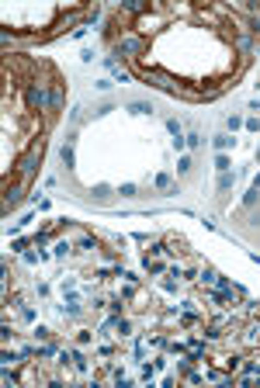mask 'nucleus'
<instances>
[{
	"instance_id": "f257e3e1",
	"label": "nucleus",
	"mask_w": 260,
	"mask_h": 388,
	"mask_svg": "<svg viewBox=\"0 0 260 388\" xmlns=\"http://www.w3.org/2000/svg\"><path fill=\"white\" fill-rule=\"evenodd\" d=\"M136 76L146 80L149 87H160V90H167V94H173V97H184V87H187L180 76H173L167 69H156V66H146V62H136Z\"/></svg>"
},
{
	"instance_id": "f03ea898",
	"label": "nucleus",
	"mask_w": 260,
	"mask_h": 388,
	"mask_svg": "<svg viewBox=\"0 0 260 388\" xmlns=\"http://www.w3.org/2000/svg\"><path fill=\"white\" fill-rule=\"evenodd\" d=\"M146 49H149V38H143L139 31H125L115 45H111V56H115V59L121 56V59L139 62V59H146Z\"/></svg>"
},
{
	"instance_id": "7ed1b4c3",
	"label": "nucleus",
	"mask_w": 260,
	"mask_h": 388,
	"mask_svg": "<svg viewBox=\"0 0 260 388\" xmlns=\"http://www.w3.org/2000/svg\"><path fill=\"white\" fill-rule=\"evenodd\" d=\"M49 108H52V87H42L38 80H31L28 87H25V115H49Z\"/></svg>"
},
{
	"instance_id": "20e7f679",
	"label": "nucleus",
	"mask_w": 260,
	"mask_h": 388,
	"mask_svg": "<svg viewBox=\"0 0 260 388\" xmlns=\"http://www.w3.org/2000/svg\"><path fill=\"white\" fill-rule=\"evenodd\" d=\"M38 156H31V152H18L14 156V163H11V174H7V180L14 177V180H21V184H28L31 187V180L38 177Z\"/></svg>"
},
{
	"instance_id": "39448f33",
	"label": "nucleus",
	"mask_w": 260,
	"mask_h": 388,
	"mask_svg": "<svg viewBox=\"0 0 260 388\" xmlns=\"http://www.w3.org/2000/svg\"><path fill=\"white\" fill-rule=\"evenodd\" d=\"M25 194H28V184H21V180H7L4 184V215H11L14 208H21V201H25Z\"/></svg>"
},
{
	"instance_id": "423d86ee",
	"label": "nucleus",
	"mask_w": 260,
	"mask_h": 388,
	"mask_svg": "<svg viewBox=\"0 0 260 388\" xmlns=\"http://www.w3.org/2000/svg\"><path fill=\"white\" fill-rule=\"evenodd\" d=\"M163 243H167V250H170L173 257H187V253H191V250H187V239H184V236H173V232H167V236H163Z\"/></svg>"
},
{
	"instance_id": "0eeeda50",
	"label": "nucleus",
	"mask_w": 260,
	"mask_h": 388,
	"mask_svg": "<svg viewBox=\"0 0 260 388\" xmlns=\"http://www.w3.org/2000/svg\"><path fill=\"white\" fill-rule=\"evenodd\" d=\"M66 108V84L59 80V84H52V108H49V115H59Z\"/></svg>"
},
{
	"instance_id": "6e6552de",
	"label": "nucleus",
	"mask_w": 260,
	"mask_h": 388,
	"mask_svg": "<svg viewBox=\"0 0 260 388\" xmlns=\"http://www.w3.org/2000/svg\"><path fill=\"white\" fill-rule=\"evenodd\" d=\"M132 333H136V323H132L128 316H118V319H115V336H118V340H128Z\"/></svg>"
},
{
	"instance_id": "1a4fd4ad",
	"label": "nucleus",
	"mask_w": 260,
	"mask_h": 388,
	"mask_svg": "<svg viewBox=\"0 0 260 388\" xmlns=\"http://www.w3.org/2000/svg\"><path fill=\"white\" fill-rule=\"evenodd\" d=\"M101 21V7L94 4V7H87L84 11V21H80V28H90V25H97Z\"/></svg>"
},
{
	"instance_id": "9d476101",
	"label": "nucleus",
	"mask_w": 260,
	"mask_h": 388,
	"mask_svg": "<svg viewBox=\"0 0 260 388\" xmlns=\"http://www.w3.org/2000/svg\"><path fill=\"white\" fill-rule=\"evenodd\" d=\"M167 354H173V357H180V354H187V340H167Z\"/></svg>"
},
{
	"instance_id": "9b49d317",
	"label": "nucleus",
	"mask_w": 260,
	"mask_h": 388,
	"mask_svg": "<svg viewBox=\"0 0 260 388\" xmlns=\"http://www.w3.org/2000/svg\"><path fill=\"white\" fill-rule=\"evenodd\" d=\"M0 364H4V367H14V364H25V360H21V354H14L11 347H4V354H0Z\"/></svg>"
},
{
	"instance_id": "f8f14e48",
	"label": "nucleus",
	"mask_w": 260,
	"mask_h": 388,
	"mask_svg": "<svg viewBox=\"0 0 260 388\" xmlns=\"http://www.w3.org/2000/svg\"><path fill=\"white\" fill-rule=\"evenodd\" d=\"M232 142H236V139H232L229 132H222V135H215V139H212V146H215V149H219V152H226V149H229V146H232Z\"/></svg>"
},
{
	"instance_id": "ddd939ff",
	"label": "nucleus",
	"mask_w": 260,
	"mask_h": 388,
	"mask_svg": "<svg viewBox=\"0 0 260 388\" xmlns=\"http://www.w3.org/2000/svg\"><path fill=\"white\" fill-rule=\"evenodd\" d=\"M232 184H236V174H229V170H226V174H219V191H222V194L232 191Z\"/></svg>"
},
{
	"instance_id": "4468645a",
	"label": "nucleus",
	"mask_w": 260,
	"mask_h": 388,
	"mask_svg": "<svg viewBox=\"0 0 260 388\" xmlns=\"http://www.w3.org/2000/svg\"><path fill=\"white\" fill-rule=\"evenodd\" d=\"M128 111H132V115H153V104H146V101H132Z\"/></svg>"
},
{
	"instance_id": "2eb2a0df",
	"label": "nucleus",
	"mask_w": 260,
	"mask_h": 388,
	"mask_svg": "<svg viewBox=\"0 0 260 388\" xmlns=\"http://www.w3.org/2000/svg\"><path fill=\"white\" fill-rule=\"evenodd\" d=\"M0 336H4V347H11V343L18 340V333H14V326H11V323H4V326H0Z\"/></svg>"
},
{
	"instance_id": "dca6fc26",
	"label": "nucleus",
	"mask_w": 260,
	"mask_h": 388,
	"mask_svg": "<svg viewBox=\"0 0 260 388\" xmlns=\"http://www.w3.org/2000/svg\"><path fill=\"white\" fill-rule=\"evenodd\" d=\"M31 336H35V343H38V340H42V343H49V340H52L56 333H52L49 326H35V333H31Z\"/></svg>"
},
{
	"instance_id": "f3484780",
	"label": "nucleus",
	"mask_w": 260,
	"mask_h": 388,
	"mask_svg": "<svg viewBox=\"0 0 260 388\" xmlns=\"http://www.w3.org/2000/svg\"><path fill=\"white\" fill-rule=\"evenodd\" d=\"M153 184H156V191H170V187H173V177H170V174H156Z\"/></svg>"
},
{
	"instance_id": "a211bd4d",
	"label": "nucleus",
	"mask_w": 260,
	"mask_h": 388,
	"mask_svg": "<svg viewBox=\"0 0 260 388\" xmlns=\"http://www.w3.org/2000/svg\"><path fill=\"white\" fill-rule=\"evenodd\" d=\"M257 198H260V191L253 187V184H250V191L243 194V208H253V205H257Z\"/></svg>"
},
{
	"instance_id": "6ab92c4d",
	"label": "nucleus",
	"mask_w": 260,
	"mask_h": 388,
	"mask_svg": "<svg viewBox=\"0 0 260 388\" xmlns=\"http://www.w3.org/2000/svg\"><path fill=\"white\" fill-rule=\"evenodd\" d=\"M59 160H62V167H66V170H73V146H70V142L62 146V152H59Z\"/></svg>"
},
{
	"instance_id": "aec40b11",
	"label": "nucleus",
	"mask_w": 260,
	"mask_h": 388,
	"mask_svg": "<svg viewBox=\"0 0 260 388\" xmlns=\"http://www.w3.org/2000/svg\"><path fill=\"white\" fill-rule=\"evenodd\" d=\"M90 194H94L97 201H108V198H111V187H108V184H97V187H94Z\"/></svg>"
},
{
	"instance_id": "412c9836",
	"label": "nucleus",
	"mask_w": 260,
	"mask_h": 388,
	"mask_svg": "<svg viewBox=\"0 0 260 388\" xmlns=\"http://www.w3.org/2000/svg\"><path fill=\"white\" fill-rule=\"evenodd\" d=\"M167 132H170L173 139H184V128H180V121H177V118H167Z\"/></svg>"
},
{
	"instance_id": "4be33fe9",
	"label": "nucleus",
	"mask_w": 260,
	"mask_h": 388,
	"mask_svg": "<svg viewBox=\"0 0 260 388\" xmlns=\"http://www.w3.org/2000/svg\"><path fill=\"white\" fill-rule=\"evenodd\" d=\"M70 253H73V243H70V239H59L56 243V257H70Z\"/></svg>"
},
{
	"instance_id": "5701e85b",
	"label": "nucleus",
	"mask_w": 260,
	"mask_h": 388,
	"mask_svg": "<svg viewBox=\"0 0 260 388\" xmlns=\"http://www.w3.org/2000/svg\"><path fill=\"white\" fill-rule=\"evenodd\" d=\"M146 270H149V277H156V274L167 270V264H160V260H146Z\"/></svg>"
},
{
	"instance_id": "b1692460",
	"label": "nucleus",
	"mask_w": 260,
	"mask_h": 388,
	"mask_svg": "<svg viewBox=\"0 0 260 388\" xmlns=\"http://www.w3.org/2000/svg\"><path fill=\"white\" fill-rule=\"evenodd\" d=\"M177 174H180V177L191 174V156H180V160H177Z\"/></svg>"
},
{
	"instance_id": "393cba45",
	"label": "nucleus",
	"mask_w": 260,
	"mask_h": 388,
	"mask_svg": "<svg viewBox=\"0 0 260 388\" xmlns=\"http://www.w3.org/2000/svg\"><path fill=\"white\" fill-rule=\"evenodd\" d=\"M62 316H70V319H80V305H77V301H66V305H62Z\"/></svg>"
},
{
	"instance_id": "a878e982",
	"label": "nucleus",
	"mask_w": 260,
	"mask_h": 388,
	"mask_svg": "<svg viewBox=\"0 0 260 388\" xmlns=\"http://www.w3.org/2000/svg\"><path fill=\"white\" fill-rule=\"evenodd\" d=\"M14 45H18V35L14 31H4V52H11Z\"/></svg>"
},
{
	"instance_id": "bb28decb",
	"label": "nucleus",
	"mask_w": 260,
	"mask_h": 388,
	"mask_svg": "<svg viewBox=\"0 0 260 388\" xmlns=\"http://www.w3.org/2000/svg\"><path fill=\"white\" fill-rule=\"evenodd\" d=\"M215 167H219V174H226V170H229V156L219 152V156H215Z\"/></svg>"
},
{
	"instance_id": "cd10ccee",
	"label": "nucleus",
	"mask_w": 260,
	"mask_h": 388,
	"mask_svg": "<svg viewBox=\"0 0 260 388\" xmlns=\"http://www.w3.org/2000/svg\"><path fill=\"white\" fill-rule=\"evenodd\" d=\"M191 367H194V360H191V357L177 360V374H187V371H191Z\"/></svg>"
},
{
	"instance_id": "c85d7f7f",
	"label": "nucleus",
	"mask_w": 260,
	"mask_h": 388,
	"mask_svg": "<svg viewBox=\"0 0 260 388\" xmlns=\"http://www.w3.org/2000/svg\"><path fill=\"white\" fill-rule=\"evenodd\" d=\"M118 194H121V198H136V184H121Z\"/></svg>"
},
{
	"instance_id": "c756f323",
	"label": "nucleus",
	"mask_w": 260,
	"mask_h": 388,
	"mask_svg": "<svg viewBox=\"0 0 260 388\" xmlns=\"http://www.w3.org/2000/svg\"><path fill=\"white\" fill-rule=\"evenodd\" d=\"M101 257H104V260H111V264H115V260H118V250H115V246H104V250H101Z\"/></svg>"
},
{
	"instance_id": "7c9ffc66",
	"label": "nucleus",
	"mask_w": 260,
	"mask_h": 388,
	"mask_svg": "<svg viewBox=\"0 0 260 388\" xmlns=\"http://www.w3.org/2000/svg\"><path fill=\"white\" fill-rule=\"evenodd\" d=\"M184 139H187V146H191V149H198V146H202V135H198V132H191V135H184Z\"/></svg>"
},
{
	"instance_id": "2f4dec72",
	"label": "nucleus",
	"mask_w": 260,
	"mask_h": 388,
	"mask_svg": "<svg viewBox=\"0 0 260 388\" xmlns=\"http://www.w3.org/2000/svg\"><path fill=\"white\" fill-rule=\"evenodd\" d=\"M97 354H101V357H115V347H111V343H101Z\"/></svg>"
},
{
	"instance_id": "473e14b6",
	"label": "nucleus",
	"mask_w": 260,
	"mask_h": 388,
	"mask_svg": "<svg viewBox=\"0 0 260 388\" xmlns=\"http://www.w3.org/2000/svg\"><path fill=\"white\" fill-rule=\"evenodd\" d=\"M239 125H243V118H239V115H229V121H226V128H229V132H236Z\"/></svg>"
},
{
	"instance_id": "72a5a7b5",
	"label": "nucleus",
	"mask_w": 260,
	"mask_h": 388,
	"mask_svg": "<svg viewBox=\"0 0 260 388\" xmlns=\"http://www.w3.org/2000/svg\"><path fill=\"white\" fill-rule=\"evenodd\" d=\"M21 319H25V323L35 319V308H31V305H21Z\"/></svg>"
},
{
	"instance_id": "f704fd0d",
	"label": "nucleus",
	"mask_w": 260,
	"mask_h": 388,
	"mask_svg": "<svg viewBox=\"0 0 260 388\" xmlns=\"http://www.w3.org/2000/svg\"><path fill=\"white\" fill-rule=\"evenodd\" d=\"M163 291H170V295H177V281H173V277H167V281H163Z\"/></svg>"
},
{
	"instance_id": "c9c22d12",
	"label": "nucleus",
	"mask_w": 260,
	"mask_h": 388,
	"mask_svg": "<svg viewBox=\"0 0 260 388\" xmlns=\"http://www.w3.org/2000/svg\"><path fill=\"white\" fill-rule=\"evenodd\" d=\"M77 343H80V347H87V343H90V333H87V329H80V333H77Z\"/></svg>"
},
{
	"instance_id": "e433bc0d",
	"label": "nucleus",
	"mask_w": 260,
	"mask_h": 388,
	"mask_svg": "<svg viewBox=\"0 0 260 388\" xmlns=\"http://www.w3.org/2000/svg\"><path fill=\"white\" fill-rule=\"evenodd\" d=\"M25 246H28V239H14V243H11V250H14V253H21Z\"/></svg>"
},
{
	"instance_id": "4c0bfd02",
	"label": "nucleus",
	"mask_w": 260,
	"mask_h": 388,
	"mask_svg": "<svg viewBox=\"0 0 260 388\" xmlns=\"http://www.w3.org/2000/svg\"><path fill=\"white\" fill-rule=\"evenodd\" d=\"M243 125H246L250 132H257V128H260V118H246V121H243Z\"/></svg>"
},
{
	"instance_id": "58836bf2",
	"label": "nucleus",
	"mask_w": 260,
	"mask_h": 388,
	"mask_svg": "<svg viewBox=\"0 0 260 388\" xmlns=\"http://www.w3.org/2000/svg\"><path fill=\"white\" fill-rule=\"evenodd\" d=\"M253 56H260V35L253 38V52H250V59H253Z\"/></svg>"
},
{
	"instance_id": "ea45409f",
	"label": "nucleus",
	"mask_w": 260,
	"mask_h": 388,
	"mask_svg": "<svg viewBox=\"0 0 260 388\" xmlns=\"http://www.w3.org/2000/svg\"><path fill=\"white\" fill-rule=\"evenodd\" d=\"M253 187H257V191H260V174H257V177H253Z\"/></svg>"
}]
</instances>
